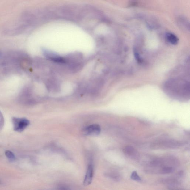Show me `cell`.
Instances as JSON below:
<instances>
[{"instance_id": "6da1fadb", "label": "cell", "mask_w": 190, "mask_h": 190, "mask_svg": "<svg viewBox=\"0 0 190 190\" xmlns=\"http://www.w3.org/2000/svg\"><path fill=\"white\" fill-rule=\"evenodd\" d=\"M178 164V160L172 156L156 158L149 163L145 170L152 174H168L173 172Z\"/></svg>"}, {"instance_id": "7a4b0ae2", "label": "cell", "mask_w": 190, "mask_h": 190, "mask_svg": "<svg viewBox=\"0 0 190 190\" xmlns=\"http://www.w3.org/2000/svg\"><path fill=\"white\" fill-rule=\"evenodd\" d=\"M180 143L174 140H163L153 143L151 146L154 149H174L178 148L180 146Z\"/></svg>"}, {"instance_id": "3957f363", "label": "cell", "mask_w": 190, "mask_h": 190, "mask_svg": "<svg viewBox=\"0 0 190 190\" xmlns=\"http://www.w3.org/2000/svg\"><path fill=\"white\" fill-rule=\"evenodd\" d=\"M12 123L14 130L19 132L23 131L30 125V121L25 118L13 117Z\"/></svg>"}, {"instance_id": "277c9868", "label": "cell", "mask_w": 190, "mask_h": 190, "mask_svg": "<svg viewBox=\"0 0 190 190\" xmlns=\"http://www.w3.org/2000/svg\"><path fill=\"white\" fill-rule=\"evenodd\" d=\"M123 152L125 156L132 160H137L140 157V154L138 151L131 146L125 147L123 149Z\"/></svg>"}, {"instance_id": "5b68a950", "label": "cell", "mask_w": 190, "mask_h": 190, "mask_svg": "<svg viewBox=\"0 0 190 190\" xmlns=\"http://www.w3.org/2000/svg\"><path fill=\"white\" fill-rule=\"evenodd\" d=\"M101 127L99 125L93 124L89 125L84 129L83 133L87 136H97L100 134Z\"/></svg>"}, {"instance_id": "8992f818", "label": "cell", "mask_w": 190, "mask_h": 190, "mask_svg": "<svg viewBox=\"0 0 190 190\" xmlns=\"http://www.w3.org/2000/svg\"><path fill=\"white\" fill-rule=\"evenodd\" d=\"M94 176V168L92 165H88L84 181V186H87L91 184Z\"/></svg>"}, {"instance_id": "52a82bcc", "label": "cell", "mask_w": 190, "mask_h": 190, "mask_svg": "<svg viewBox=\"0 0 190 190\" xmlns=\"http://www.w3.org/2000/svg\"><path fill=\"white\" fill-rule=\"evenodd\" d=\"M164 184H166L169 189H176L180 185V182L176 179L172 178L165 179L162 181Z\"/></svg>"}, {"instance_id": "ba28073f", "label": "cell", "mask_w": 190, "mask_h": 190, "mask_svg": "<svg viewBox=\"0 0 190 190\" xmlns=\"http://www.w3.org/2000/svg\"><path fill=\"white\" fill-rule=\"evenodd\" d=\"M166 39L169 43L173 45H176L178 44L179 39L176 35L173 33L168 32L166 34Z\"/></svg>"}, {"instance_id": "9c48e42d", "label": "cell", "mask_w": 190, "mask_h": 190, "mask_svg": "<svg viewBox=\"0 0 190 190\" xmlns=\"http://www.w3.org/2000/svg\"><path fill=\"white\" fill-rule=\"evenodd\" d=\"M178 22L179 26L182 27V28L189 29V23L186 18L182 17L179 18Z\"/></svg>"}, {"instance_id": "30bf717a", "label": "cell", "mask_w": 190, "mask_h": 190, "mask_svg": "<svg viewBox=\"0 0 190 190\" xmlns=\"http://www.w3.org/2000/svg\"><path fill=\"white\" fill-rule=\"evenodd\" d=\"M5 154L10 161L13 162L15 160V156L14 153L11 151L9 150H6L5 152Z\"/></svg>"}, {"instance_id": "8fae6325", "label": "cell", "mask_w": 190, "mask_h": 190, "mask_svg": "<svg viewBox=\"0 0 190 190\" xmlns=\"http://www.w3.org/2000/svg\"><path fill=\"white\" fill-rule=\"evenodd\" d=\"M131 178L132 180L140 182L141 180V178L137 174L136 171H134L131 175Z\"/></svg>"}, {"instance_id": "7c38bea8", "label": "cell", "mask_w": 190, "mask_h": 190, "mask_svg": "<svg viewBox=\"0 0 190 190\" xmlns=\"http://www.w3.org/2000/svg\"><path fill=\"white\" fill-rule=\"evenodd\" d=\"M5 123L4 118L3 115L0 111V130L2 129L3 126H4Z\"/></svg>"}]
</instances>
